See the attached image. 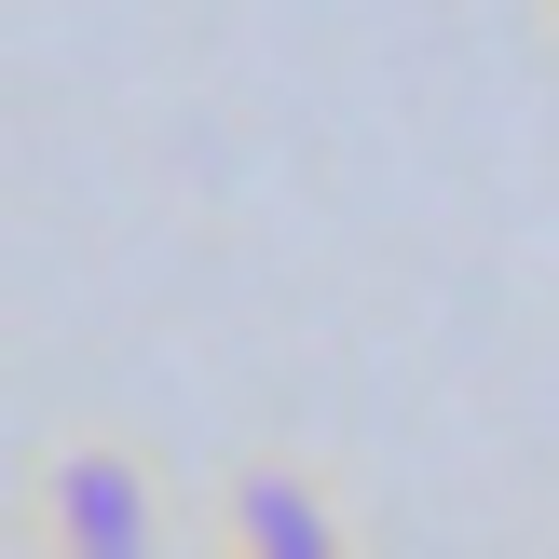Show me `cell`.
I'll list each match as a JSON object with an SVG mask.
<instances>
[{
    "label": "cell",
    "mask_w": 559,
    "mask_h": 559,
    "mask_svg": "<svg viewBox=\"0 0 559 559\" xmlns=\"http://www.w3.org/2000/svg\"><path fill=\"white\" fill-rule=\"evenodd\" d=\"M14 546H41V559H151L164 546V478L123 451V437H69V451L27 464Z\"/></svg>",
    "instance_id": "cell-1"
},
{
    "label": "cell",
    "mask_w": 559,
    "mask_h": 559,
    "mask_svg": "<svg viewBox=\"0 0 559 559\" xmlns=\"http://www.w3.org/2000/svg\"><path fill=\"white\" fill-rule=\"evenodd\" d=\"M546 27H559V0H546Z\"/></svg>",
    "instance_id": "cell-3"
},
{
    "label": "cell",
    "mask_w": 559,
    "mask_h": 559,
    "mask_svg": "<svg viewBox=\"0 0 559 559\" xmlns=\"http://www.w3.org/2000/svg\"><path fill=\"white\" fill-rule=\"evenodd\" d=\"M218 546H246V559H342L355 546V506H342L328 464L246 451L233 478H218Z\"/></svg>",
    "instance_id": "cell-2"
}]
</instances>
